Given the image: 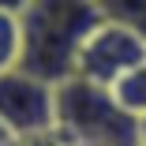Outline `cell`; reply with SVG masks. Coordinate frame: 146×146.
I'll return each mask as SVG.
<instances>
[{"mask_svg": "<svg viewBox=\"0 0 146 146\" xmlns=\"http://www.w3.org/2000/svg\"><path fill=\"white\" fill-rule=\"evenodd\" d=\"M139 64H146V38L139 30H131V26H124V23L101 19L86 34V41L75 56V75L112 90Z\"/></svg>", "mask_w": 146, "mask_h": 146, "instance_id": "3", "label": "cell"}, {"mask_svg": "<svg viewBox=\"0 0 146 146\" xmlns=\"http://www.w3.org/2000/svg\"><path fill=\"white\" fill-rule=\"evenodd\" d=\"M30 0H0V11H11V15H23V8Z\"/></svg>", "mask_w": 146, "mask_h": 146, "instance_id": "8", "label": "cell"}, {"mask_svg": "<svg viewBox=\"0 0 146 146\" xmlns=\"http://www.w3.org/2000/svg\"><path fill=\"white\" fill-rule=\"evenodd\" d=\"M56 131L82 146H142V120L82 75L56 82Z\"/></svg>", "mask_w": 146, "mask_h": 146, "instance_id": "2", "label": "cell"}, {"mask_svg": "<svg viewBox=\"0 0 146 146\" xmlns=\"http://www.w3.org/2000/svg\"><path fill=\"white\" fill-rule=\"evenodd\" d=\"M98 11L112 23H124L146 38V0H94Z\"/></svg>", "mask_w": 146, "mask_h": 146, "instance_id": "6", "label": "cell"}, {"mask_svg": "<svg viewBox=\"0 0 146 146\" xmlns=\"http://www.w3.org/2000/svg\"><path fill=\"white\" fill-rule=\"evenodd\" d=\"M19 56H23V26H19V15L0 11V71L19 68Z\"/></svg>", "mask_w": 146, "mask_h": 146, "instance_id": "7", "label": "cell"}, {"mask_svg": "<svg viewBox=\"0 0 146 146\" xmlns=\"http://www.w3.org/2000/svg\"><path fill=\"white\" fill-rule=\"evenodd\" d=\"M11 139H15V135H11L4 124H0V146H11Z\"/></svg>", "mask_w": 146, "mask_h": 146, "instance_id": "9", "label": "cell"}, {"mask_svg": "<svg viewBox=\"0 0 146 146\" xmlns=\"http://www.w3.org/2000/svg\"><path fill=\"white\" fill-rule=\"evenodd\" d=\"M105 15L94 0H30L19 15L23 56L19 68L45 82H64L75 75V56Z\"/></svg>", "mask_w": 146, "mask_h": 146, "instance_id": "1", "label": "cell"}, {"mask_svg": "<svg viewBox=\"0 0 146 146\" xmlns=\"http://www.w3.org/2000/svg\"><path fill=\"white\" fill-rule=\"evenodd\" d=\"M0 124L15 139L56 131V86L23 68L0 71Z\"/></svg>", "mask_w": 146, "mask_h": 146, "instance_id": "4", "label": "cell"}, {"mask_svg": "<svg viewBox=\"0 0 146 146\" xmlns=\"http://www.w3.org/2000/svg\"><path fill=\"white\" fill-rule=\"evenodd\" d=\"M112 98L120 101L135 120H146V64H139L135 71H127L120 82H116Z\"/></svg>", "mask_w": 146, "mask_h": 146, "instance_id": "5", "label": "cell"}]
</instances>
